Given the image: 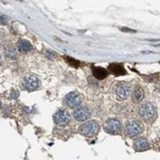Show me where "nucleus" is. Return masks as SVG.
I'll use <instances>...</instances> for the list:
<instances>
[{"mask_svg": "<svg viewBox=\"0 0 160 160\" xmlns=\"http://www.w3.org/2000/svg\"><path fill=\"white\" fill-rule=\"evenodd\" d=\"M137 114L142 121H144L145 123H150L154 121V119L156 118V108L151 103L142 104L141 106H139Z\"/></svg>", "mask_w": 160, "mask_h": 160, "instance_id": "1", "label": "nucleus"}, {"mask_svg": "<svg viewBox=\"0 0 160 160\" xmlns=\"http://www.w3.org/2000/svg\"><path fill=\"white\" fill-rule=\"evenodd\" d=\"M144 130V126L139 121L128 120L124 126V132L128 137H137Z\"/></svg>", "mask_w": 160, "mask_h": 160, "instance_id": "2", "label": "nucleus"}, {"mask_svg": "<svg viewBox=\"0 0 160 160\" xmlns=\"http://www.w3.org/2000/svg\"><path fill=\"white\" fill-rule=\"evenodd\" d=\"M100 126L97 121H90L87 123L83 124L79 128V133L84 136L87 137H93L99 132Z\"/></svg>", "mask_w": 160, "mask_h": 160, "instance_id": "3", "label": "nucleus"}, {"mask_svg": "<svg viewBox=\"0 0 160 160\" xmlns=\"http://www.w3.org/2000/svg\"><path fill=\"white\" fill-rule=\"evenodd\" d=\"M104 130L109 134H120L122 132V123L118 119H109L104 124Z\"/></svg>", "mask_w": 160, "mask_h": 160, "instance_id": "4", "label": "nucleus"}, {"mask_svg": "<svg viewBox=\"0 0 160 160\" xmlns=\"http://www.w3.org/2000/svg\"><path fill=\"white\" fill-rule=\"evenodd\" d=\"M82 103V97L78 92H71L64 98V104L72 109L78 108Z\"/></svg>", "mask_w": 160, "mask_h": 160, "instance_id": "5", "label": "nucleus"}, {"mask_svg": "<svg viewBox=\"0 0 160 160\" xmlns=\"http://www.w3.org/2000/svg\"><path fill=\"white\" fill-rule=\"evenodd\" d=\"M53 121L61 126H66L70 122V115L66 110H59L53 116Z\"/></svg>", "mask_w": 160, "mask_h": 160, "instance_id": "6", "label": "nucleus"}, {"mask_svg": "<svg viewBox=\"0 0 160 160\" xmlns=\"http://www.w3.org/2000/svg\"><path fill=\"white\" fill-rule=\"evenodd\" d=\"M130 90H132L130 85H128V83H120L116 86L115 92H116V95H117L119 99L124 100L130 96Z\"/></svg>", "mask_w": 160, "mask_h": 160, "instance_id": "7", "label": "nucleus"}, {"mask_svg": "<svg viewBox=\"0 0 160 160\" xmlns=\"http://www.w3.org/2000/svg\"><path fill=\"white\" fill-rule=\"evenodd\" d=\"M39 86V79L33 74L27 75L23 80V88L28 91H34Z\"/></svg>", "mask_w": 160, "mask_h": 160, "instance_id": "8", "label": "nucleus"}, {"mask_svg": "<svg viewBox=\"0 0 160 160\" xmlns=\"http://www.w3.org/2000/svg\"><path fill=\"white\" fill-rule=\"evenodd\" d=\"M73 117L78 122H85L91 118V111L88 108H78L73 112Z\"/></svg>", "mask_w": 160, "mask_h": 160, "instance_id": "9", "label": "nucleus"}, {"mask_svg": "<svg viewBox=\"0 0 160 160\" xmlns=\"http://www.w3.org/2000/svg\"><path fill=\"white\" fill-rule=\"evenodd\" d=\"M133 148L136 151H145L149 148V143L144 137H138L133 141Z\"/></svg>", "mask_w": 160, "mask_h": 160, "instance_id": "10", "label": "nucleus"}, {"mask_svg": "<svg viewBox=\"0 0 160 160\" xmlns=\"http://www.w3.org/2000/svg\"><path fill=\"white\" fill-rule=\"evenodd\" d=\"M132 101L134 103L138 104L143 100L144 98V91L143 89L139 86H136L134 89H133L132 93Z\"/></svg>", "mask_w": 160, "mask_h": 160, "instance_id": "11", "label": "nucleus"}, {"mask_svg": "<svg viewBox=\"0 0 160 160\" xmlns=\"http://www.w3.org/2000/svg\"><path fill=\"white\" fill-rule=\"evenodd\" d=\"M93 75L98 80H103L108 76V70L103 67H94V69H93Z\"/></svg>", "mask_w": 160, "mask_h": 160, "instance_id": "12", "label": "nucleus"}, {"mask_svg": "<svg viewBox=\"0 0 160 160\" xmlns=\"http://www.w3.org/2000/svg\"><path fill=\"white\" fill-rule=\"evenodd\" d=\"M17 46H18V50L24 53L30 52L32 50V44L29 43L28 41H26V40H20L17 44Z\"/></svg>", "mask_w": 160, "mask_h": 160, "instance_id": "13", "label": "nucleus"}, {"mask_svg": "<svg viewBox=\"0 0 160 160\" xmlns=\"http://www.w3.org/2000/svg\"><path fill=\"white\" fill-rule=\"evenodd\" d=\"M109 70H110L111 73L115 75H123L126 73V70H124V66H122L121 64H111L109 66Z\"/></svg>", "mask_w": 160, "mask_h": 160, "instance_id": "14", "label": "nucleus"}, {"mask_svg": "<svg viewBox=\"0 0 160 160\" xmlns=\"http://www.w3.org/2000/svg\"><path fill=\"white\" fill-rule=\"evenodd\" d=\"M8 21V18L5 15H0V24L1 25H6Z\"/></svg>", "mask_w": 160, "mask_h": 160, "instance_id": "15", "label": "nucleus"}, {"mask_svg": "<svg viewBox=\"0 0 160 160\" xmlns=\"http://www.w3.org/2000/svg\"><path fill=\"white\" fill-rule=\"evenodd\" d=\"M2 63V58H1V55H0V65H1Z\"/></svg>", "mask_w": 160, "mask_h": 160, "instance_id": "16", "label": "nucleus"}]
</instances>
